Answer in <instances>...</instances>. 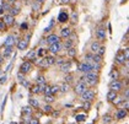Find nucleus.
Listing matches in <instances>:
<instances>
[{
    "instance_id": "obj_1",
    "label": "nucleus",
    "mask_w": 129,
    "mask_h": 124,
    "mask_svg": "<svg viewBox=\"0 0 129 124\" xmlns=\"http://www.w3.org/2000/svg\"><path fill=\"white\" fill-rule=\"evenodd\" d=\"M82 81H85L86 84H89L91 86H95L99 81V75L96 74V71H89L85 74V76L81 79Z\"/></svg>"
},
{
    "instance_id": "obj_2",
    "label": "nucleus",
    "mask_w": 129,
    "mask_h": 124,
    "mask_svg": "<svg viewBox=\"0 0 129 124\" xmlns=\"http://www.w3.org/2000/svg\"><path fill=\"white\" fill-rule=\"evenodd\" d=\"M81 98H82V101H92L93 98H95V92L92 91V90H86V91H84L82 94H81Z\"/></svg>"
},
{
    "instance_id": "obj_3",
    "label": "nucleus",
    "mask_w": 129,
    "mask_h": 124,
    "mask_svg": "<svg viewBox=\"0 0 129 124\" xmlns=\"http://www.w3.org/2000/svg\"><path fill=\"white\" fill-rule=\"evenodd\" d=\"M87 90V86H86V82L85 81H82V80H80L79 82H78V85L75 86V94L76 95H81L84 91H86Z\"/></svg>"
},
{
    "instance_id": "obj_4",
    "label": "nucleus",
    "mask_w": 129,
    "mask_h": 124,
    "mask_svg": "<svg viewBox=\"0 0 129 124\" xmlns=\"http://www.w3.org/2000/svg\"><path fill=\"white\" fill-rule=\"evenodd\" d=\"M31 70H32V63H31L30 60H26V61H23V63L21 64V67H20L21 73L27 74V73H30Z\"/></svg>"
},
{
    "instance_id": "obj_5",
    "label": "nucleus",
    "mask_w": 129,
    "mask_h": 124,
    "mask_svg": "<svg viewBox=\"0 0 129 124\" xmlns=\"http://www.w3.org/2000/svg\"><path fill=\"white\" fill-rule=\"evenodd\" d=\"M61 48H63L61 42H57V43H52L49 46L48 50H50V53H53V54H57V53H59L60 50H61Z\"/></svg>"
},
{
    "instance_id": "obj_6",
    "label": "nucleus",
    "mask_w": 129,
    "mask_h": 124,
    "mask_svg": "<svg viewBox=\"0 0 129 124\" xmlns=\"http://www.w3.org/2000/svg\"><path fill=\"white\" fill-rule=\"evenodd\" d=\"M122 87H123V84H122L120 81H118L117 79H116V80H113V81L109 84V88H111V90H113V91H116V92L120 91V90H122Z\"/></svg>"
},
{
    "instance_id": "obj_7",
    "label": "nucleus",
    "mask_w": 129,
    "mask_h": 124,
    "mask_svg": "<svg viewBox=\"0 0 129 124\" xmlns=\"http://www.w3.org/2000/svg\"><path fill=\"white\" fill-rule=\"evenodd\" d=\"M78 70L81 71V73H84V74H86V73H89V71H92V69H91V64L89 63H80L79 67H78Z\"/></svg>"
},
{
    "instance_id": "obj_8",
    "label": "nucleus",
    "mask_w": 129,
    "mask_h": 124,
    "mask_svg": "<svg viewBox=\"0 0 129 124\" xmlns=\"http://www.w3.org/2000/svg\"><path fill=\"white\" fill-rule=\"evenodd\" d=\"M3 21L5 22L6 26H12V25L15 23V19H14V16L10 15V14H5V15L3 16Z\"/></svg>"
},
{
    "instance_id": "obj_9",
    "label": "nucleus",
    "mask_w": 129,
    "mask_h": 124,
    "mask_svg": "<svg viewBox=\"0 0 129 124\" xmlns=\"http://www.w3.org/2000/svg\"><path fill=\"white\" fill-rule=\"evenodd\" d=\"M16 42H17L16 36L15 35H10V36L6 37L5 42H4V46H14V44H16Z\"/></svg>"
},
{
    "instance_id": "obj_10",
    "label": "nucleus",
    "mask_w": 129,
    "mask_h": 124,
    "mask_svg": "<svg viewBox=\"0 0 129 124\" xmlns=\"http://www.w3.org/2000/svg\"><path fill=\"white\" fill-rule=\"evenodd\" d=\"M127 115H128V111L124 109V108H120V109L117 111V113H116V118H117V119H124Z\"/></svg>"
},
{
    "instance_id": "obj_11",
    "label": "nucleus",
    "mask_w": 129,
    "mask_h": 124,
    "mask_svg": "<svg viewBox=\"0 0 129 124\" xmlns=\"http://www.w3.org/2000/svg\"><path fill=\"white\" fill-rule=\"evenodd\" d=\"M10 3H8L6 0H3L1 1V8H0V14H5L6 11L10 10Z\"/></svg>"
},
{
    "instance_id": "obj_12",
    "label": "nucleus",
    "mask_w": 129,
    "mask_h": 124,
    "mask_svg": "<svg viewBox=\"0 0 129 124\" xmlns=\"http://www.w3.org/2000/svg\"><path fill=\"white\" fill-rule=\"evenodd\" d=\"M96 37H97L99 41H105V39H106V29L99 28L96 31Z\"/></svg>"
},
{
    "instance_id": "obj_13",
    "label": "nucleus",
    "mask_w": 129,
    "mask_h": 124,
    "mask_svg": "<svg viewBox=\"0 0 129 124\" xmlns=\"http://www.w3.org/2000/svg\"><path fill=\"white\" fill-rule=\"evenodd\" d=\"M127 61V59L124 57V54H123V52H119L116 54V63L117 64H124Z\"/></svg>"
},
{
    "instance_id": "obj_14",
    "label": "nucleus",
    "mask_w": 129,
    "mask_h": 124,
    "mask_svg": "<svg viewBox=\"0 0 129 124\" xmlns=\"http://www.w3.org/2000/svg\"><path fill=\"white\" fill-rule=\"evenodd\" d=\"M16 44H17V48L20 49V50H25L27 46H28V42L26 41V39H19L17 42H16Z\"/></svg>"
},
{
    "instance_id": "obj_15",
    "label": "nucleus",
    "mask_w": 129,
    "mask_h": 124,
    "mask_svg": "<svg viewBox=\"0 0 129 124\" xmlns=\"http://www.w3.org/2000/svg\"><path fill=\"white\" fill-rule=\"evenodd\" d=\"M49 44H52V43H57V42H60V37L59 36H57V35H49L48 37H47V39H46Z\"/></svg>"
},
{
    "instance_id": "obj_16",
    "label": "nucleus",
    "mask_w": 129,
    "mask_h": 124,
    "mask_svg": "<svg viewBox=\"0 0 129 124\" xmlns=\"http://www.w3.org/2000/svg\"><path fill=\"white\" fill-rule=\"evenodd\" d=\"M70 68H71V63H70V61H67V60H65L63 64H60V70L64 71V73H69Z\"/></svg>"
},
{
    "instance_id": "obj_17",
    "label": "nucleus",
    "mask_w": 129,
    "mask_h": 124,
    "mask_svg": "<svg viewBox=\"0 0 129 124\" xmlns=\"http://www.w3.org/2000/svg\"><path fill=\"white\" fill-rule=\"evenodd\" d=\"M68 20H69V16H68V14H67V12H64V11H61L59 15H58V21L61 22V23H65Z\"/></svg>"
},
{
    "instance_id": "obj_18",
    "label": "nucleus",
    "mask_w": 129,
    "mask_h": 124,
    "mask_svg": "<svg viewBox=\"0 0 129 124\" xmlns=\"http://www.w3.org/2000/svg\"><path fill=\"white\" fill-rule=\"evenodd\" d=\"M70 33H71V29H70L69 27H64V28H61V31H60V37L68 38L70 36Z\"/></svg>"
},
{
    "instance_id": "obj_19",
    "label": "nucleus",
    "mask_w": 129,
    "mask_h": 124,
    "mask_svg": "<svg viewBox=\"0 0 129 124\" xmlns=\"http://www.w3.org/2000/svg\"><path fill=\"white\" fill-rule=\"evenodd\" d=\"M116 98H117V92H116V91H113V90H109L108 94H107V101L113 102Z\"/></svg>"
},
{
    "instance_id": "obj_20",
    "label": "nucleus",
    "mask_w": 129,
    "mask_h": 124,
    "mask_svg": "<svg viewBox=\"0 0 129 124\" xmlns=\"http://www.w3.org/2000/svg\"><path fill=\"white\" fill-rule=\"evenodd\" d=\"M12 54V46H5V49H4V55L3 57L6 58V57H10Z\"/></svg>"
},
{
    "instance_id": "obj_21",
    "label": "nucleus",
    "mask_w": 129,
    "mask_h": 124,
    "mask_svg": "<svg viewBox=\"0 0 129 124\" xmlns=\"http://www.w3.org/2000/svg\"><path fill=\"white\" fill-rule=\"evenodd\" d=\"M100 47H101V44L99 43V41L92 42V43H91V50H92V53H97V50L100 49Z\"/></svg>"
},
{
    "instance_id": "obj_22",
    "label": "nucleus",
    "mask_w": 129,
    "mask_h": 124,
    "mask_svg": "<svg viewBox=\"0 0 129 124\" xmlns=\"http://www.w3.org/2000/svg\"><path fill=\"white\" fill-rule=\"evenodd\" d=\"M35 58H37V52H36V50H30V52L27 53V55H26V59H27V60H33Z\"/></svg>"
},
{
    "instance_id": "obj_23",
    "label": "nucleus",
    "mask_w": 129,
    "mask_h": 124,
    "mask_svg": "<svg viewBox=\"0 0 129 124\" xmlns=\"http://www.w3.org/2000/svg\"><path fill=\"white\" fill-rule=\"evenodd\" d=\"M44 59H46V61H47L48 67H50V65H54V64H55V58H54V57L46 55V57H44Z\"/></svg>"
},
{
    "instance_id": "obj_24",
    "label": "nucleus",
    "mask_w": 129,
    "mask_h": 124,
    "mask_svg": "<svg viewBox=\"0 0 129 124\" xmlns=\"http://www.w3.org/2000/svg\"><path fill=\"white\" fill-rule=\"evenodd\" d=\"M9 14H10V15H12V16L19 15V14H20V8H16V6L10 8V10H9Z\"/></svg>"
},
{
    "instance_id": "obj_25",
    "label": "nucleus",
    "mask_w": 129,
    "mask_h": 124,
    "mask_svg": "<svg viewBox=\"0 0 129 124\" xmlns=\"http://www.w3.org/2000/svg\"><path fill=\"white\" fill-rule=\"evenodd\" d=\"M30 106L32 108H38L40 107V102L36 98H30Z\"/></svg>"
},
{
    "instance_id": "obj_26",
    "label": "nucleus",
    "mask_w": 129,
    "mask_h": 124,
    "mask_svg": "<svg viewBox=\"0 0 129 124\" xmlns=\"http://www.w3.org/2000/svg\"><path fill=\"white\" fill-rule=\"evenodd\" d=\"M22 113L23 114H27V115H31L32 114V107L31 106H26L22 108Z\"/></svg>"
},
{
    "instance_id": "obj_27",
    "label": "nucleus",
    "mask_w": 129,
    "mask_h": 124,
    "mask_svg": "<svg viewBox=\"0 0 129 124\" xmlns=\"http://www.w3.org/2000/svg\"><path fill=\"white\" fill-rule=\"evenodd\" d=\"M69 88H70V86H69V84H67V82H64L63 85L59 86V90L61 91V92H68Z\"/></svg>"
},
{
    "instance_id": "obj_28",
    "label": "nucleus",
    "mask_w": 129,
    "mask_h": 124,
    "mask_svg": "<svg viewBox=\"0 0 129 124\" xmlns=\"http://www.w3.org/2000/svg\"><path fill=\"white\" fill-rule=\"evenodd\" d=\"M36 82H37V85H42V84H46V77L43 76V75H40V76H37V79H36Z\"/></svg>"
},
{
    "instance_id": "obj_29",
    "label": "nucleus",
    "mask_w": 129,
    "mask_h": 124,
    "mask_svg": "<svg viewBox=\"0 0 129 124\" xmlns=\"http://www.w3.org/2000/svg\"><path fill=\"white\" fill-rule=\"evenodd\" d=\"M68 50V55L69 57H71V58H74L75 55H76V49L74 47H71V48H69V49H67Z\"/></svg>"
},
{
    "instance_id": "obj_30",
    "label": "nucleus",
    "mask_w": 129,
    "mask_h": 124,
    "mask_svg": "<svg viewBox=\"0 0 129 124\" xmlns=\"http://www.w3.org/2000/svg\"><path fill=\"white\" fill-rule=\"evenodd\" d=\"M73 46H74V42H73L71 39H69V38L64 42V47H65V49H69V48H71Z\"/></svg>"
},
{
    "instance_id": "obj_31",
    "label": "nucleus",
    "mask_w": 129,
    "mask_h": 124,
    "mask_svg": "<svg viewBox=\"0 0 129 124\" xmlns=\"http://www.w3.org/2000/svg\"><path fill=\"white\" fill-rule=\"evenodd\" d=\"M46 55H47V49H44V48L38 49V52H37V57H46Z\"/></svg>"
},
{
    "instance_id": "obj_32",
    "label": "nucleus",
    "mask_w": 129,
    "mask_h": 124,
    "mask_svg": "<svg viewBox=\"0 0 129 124\" xmlns=\"http://www.w3.org/2000/svg\"><path fill=\"white\" fill-rule=\"evenodd\" d=\"M59 92V86L58 85H54V86H50V94L52 95H55Z\"/></svg>"
},
{
    "instance_id": "obj_33",
    "label": "nucleus",
    "mask_w": 129,
    "mask_h": 124,
    "mask_svg": "<svg viewBox=\"0 0 129 124\" xmlns=\"http://www.w3.org/2000/svg\"><path fill=\"white\" fill-rule=\"evenodd\" d=\"M76 21H78V14L74 11V12L71 14V16H70V22H71V23H76Z\"/></svg>"
},
{
    "instance_id": "obj_34",
    "label": "nucleus",
    "mask_w": 129,
    "mask_h": 124,
    "mask_svg": "<svg viewBox=\"0 0 129 124\" xmlns=\"http://www.w3.org/2000/svg\"><path fill=\"white\" fill-rule=\"evenodd\" d=\"M44 101L47 102V103H50V102H53L54 101V95H46V97H44Z\"/></svg>"
},
{
    "instance_id": "obj_35",
    "label": "nucleus",
    "mask_w": 129,
    "mask_h": 124,
    "mask_svg": "<svg viewBox=\"0 0 129 124\" xmlns=\"http://www.w3.org/2000/svg\"><path fill=\"white\" fill-rule=\"evenodd\" d=\"M20 84H21V85H22V86H23V87H26V88H30V87H31L30 81H27L26 79H23V80H21V81H20Z\"/></svg>"
},
{
    "instance_id": "obj_36",
    "label": "nucleus",
    "mask_w": 129,
    "mask_h": 124,
    "mask_svg": "<svg viewBox=\"0 0 129 124\" xmlns=\"http://www.w3.org/2000/svg\"><path fill=\"white\" fill-rule=\"evenodd\" d=\"M53 26H54V19H52V20H50L49 25H48V26L46 27V29H44V32H46V33H47V32H49L50 29L53 28Z\"/></svg>"
},
{
    "instance_id": "obj_37",
    "label": "nucleus",
    "mask_w": 129,
    "mask_h": 124,
    "mask_svg": "<svg viewBox=\"0 0 129 124\" xmlns=\"http://www.w3.org/2000/svg\"><path fill=\"white\" fill-rule=\"evenodd\" d=\"M75 119H76V122H85V120H86V115L78 114L76 117H75Z\"/></svg>"
},
{
    "instance_id": "obj_38",
    "label": "nucleus",
    "mask_w": 129,
    "mask_h": 124,
    "mask_svg": "<svg viewBox=\"0 0 129 124\" xmlns=\"http://www.w3.org/2000/svg\"><path fill=\"white\" fill-rule=\"evenodd\" d=\"M52 111H53V108L49 105H46L43 107V113H52Z\"/></svg>"
},
{
    "instance_id": "obj_39",
    "label": "nucleus",
    "mask_w": 129,
    "mask_h": 124,
    "mask_svg": "<svg viewBox=\"0 0 129 124\" xmlns=\"http://www.w3.org/2000/svg\"><path fill=\"white\" fill-rule=\"evenodd\" d=\"M73 79H74V76H73V75H70V74H68V75H65V76H64V82L69 84V82L73 81Z\"/></svg>"
},
{
    "instance_id": "obj_40",
    "label": "nucleus",
    "mask_w": 129,
    "mask_h": 124,
    "mask_svg": "<svg viewBox=\"0 0 129 124\" xmlns=\"http://www.w3.org/2000/svg\"><path fill=\"white\" fill-rule=\"evenodd\" d=\"M31 91H32V94H40V92H41V90H40V85L32 86V87H31Z\"/></svg>"
},
{
    "instance_id": "obj_41",
    "label": "nucleus",
    "mask_w": 129,
    "mask_h": 124,
    "mask_svg": "<svg viewBox=\"0 0 129 124\" xmlns=\"http://www.w3.org/2000/svg\"><path fill=\"white\" fill-rule=\"evenodd\" d=\"M32 9H33V11H40L41 4L40 3H37V1H35V3H33V5H32Z\"/></svg>"
},
{
    "instance_id": "obj_42",
    "label": "nucleus",
    "mask_w": 129,
    "mask_h": 124,
    "mask_svg": "<svg viewBox=\"0 0 129 124\" xmlns=\"http://www.w3.org/2000/svg\"><path fill=\"white\" fill-rule=\"evenodd\" d=\"M6 25H5V22L3 21V20H0V32H4L5 29H6Z\"/></svg>"
},
{
    "instance_id": "obj_43",
    "label": "nucleus",
    "mask_w": 129,
    "mask_h": 124,
    "mask_svg": "<svg viewBox=\"0 0 129 124\" xmlns=\"http://www.w3.org/2000/svg\"><path fill=\"white\" fill-rule=\"evenodd\" d=\"M102 122H103V123H112V118H111L109 115H105Z\"/></svg>"
},
{
    "instance_id": "obj_44",
    "label": "nucleus",
    "mask_w": 129,
    "mask_h": 124,
    "mask_svg": "<svg viewBox=\"0 0 129 124\" xmlns=\"http://www.w3.org/2000/svg\"><path fill=\"white\" fill-rule=\"evenodd\" d=\"M105 52H106V48H105V47H100V49L97 50V54L102 57V55L105 54Z\"/></svg>"
},
{
    "instance_id": "obj_45",
    "label": "nucleus",
    "mask_w": 129,
    "mask_h": 124,
    "mask_svg": "<svg viewBox=\"0 0 129 124\" xmlns=\"http://www.w3.org/2000/svg\"><path fill=\"white\" fill-rule=\"evenodd\" d=\"M90 108H91V102H90V101H85V105H84V109L89 111Z\"/></svg>"
},
{
    "instance_id": "obj_46",
    "label": "nucleus",
    "mask_w": 129,
    "mask_h": 124,
    "mask_svg": "<svg viewBox=\"0 0 129 124\" xmlns=\"http://www.w3.org/2000/svg\"><path fill=\"white\" fill-rule=\"evenodd\" d=\"M68 38L71 39V41H73V42L75 43V42H76V38H78V37H76V35H75V33H73V32H71V33H70V36L68 37Z\"/></svg>"
},
{
    "instance_id": "obj_47",
    "label": "nucleus",
    "mask_w": 129,
    "mask_h": 124,
    "mask_svg": "<svg viewBox=\"0 0 129 124\" xmlns=\"http://www.w3.org/2000/svg\"><path fill=\"white\" fill-rule=\"evenodd\" d=\"M43 92H44V95H50V86H47L44 87V90H43Z\"/></svg>"
},
{
    "instance_id": "obj_48",
    "label": "nucleus",
    "mask_w": 129,
    "mask_h": 124,
    "mask_svg": "<svg viewBox=\"0 0 129 124\" xmlns=\"http://www.w3.org/2000/svg\"><path fill=\"white\" fill-rule=\"evenodd\" d=\"M17 79H19V81H21V80H23L25 79V74L23 73H17Z\"/></svg>"
},
{
    "instance_id": "obj_49",
    "label": "nucleus",
    "mask_w": 129,
    "mask_h": 124,
    "mask_svg": "<svg viewBox=\"0 0 129 124\" xmlns=\"http://www.w3.org/2000/svg\"><path fill=\"white\" fill-rule=\"evenodd\" d=\"M6 79H8L6 75H4V76L0 77V85H1V84H5V82H6Z\"/></svg>"
},
{
    "instance_id": "obj_50",
    "label": "nucleus",
    "mask_w": 129,
    "mask_h": 124,
    "mask_svg": "<svg viewBox=\"0 0 129 124\" xmlns=\"http://www.w3.org/2000/svg\"><path fill=\"white\" fill-rule=\"evenodd\" d=\"M28 28V25L26 23V22H23L22 25H21V29H27Z\"/></svg>"
},
{
    "instance_id": "obj_51",
    "label": "nucleus",
    "mask_w": 129,
    "mask_h": 124,
    "mask_svg": "<svg viewBox=\"0 0 129 124\" xmlns=\"http://www.w3.org/2000/svg\"><path fill=\"white\" fill-rule=\"evenodd\" d=\"M31 120V115H27L26 118H25V120H23V123H30Z\"/></svg>"
},
{
    "instance_id": "obj_52",
    "label": "nucleus",
    "mask_w": 129,
    "mask_h": 124,
    "mask_svg": "<svg viewBox=\"0 0 129 124\" xmlns=\"http://www.w3.org/2000/svg\"><path fill=\"white\" fill-rule=\"evenodd\" d=\"M128 94H129L128 88H125V91L123 92V95H124V97H125V100H128Z\"/></svg>"
},
{
    "instance_id": "obj_53",
    "label": "nucleus",
    "mask_w": 129,
    "mask_h": 124,
    "mask_svg": "<svg viewBox=\"0 0 129 124\" xmlns=\"http://www.w3.org/2000/svg\"><path fill=\"white\" fill-rule=\"evenodd\" d=\"M30 123L31 124H38V119H32V118H31Z\"/></svg>"
},
{
    "instance_id": "obj_54",
    "label": "nucleus",
    "mask_w": 129,
    "mask_h": 124,
    "mask_svg": "<svg viewBox=\"0 0 129 124\" xmlns=\"http://www.w3.org/2000/svg\"><path fill=\"white\" fill-rule=\"evenodd\" d=\"M111 75H112V77H113V80H116V79L118 77V73H112Z\"/></svg>"
},
{
    "instance_id": "obj_55",
    "label": "nucleus",
    "mask_w": 129,
    "mask_h": 124,
    "mask_svg": "<svg viewBox=\"0 0 129 124\" xmlns=\"http://www.w3.org/2000/svg\"><path fill=\"white\" fill-rule=\"evenodd\" d=\"M6 100H8V98H5V100L3 101V105H1V111H4V108H5V103H6Z\"/></svg>"
},
{
    "instance_id": "obj_56",
    "label": "nucleus",
    "mask_w": 129,
    "mask_h": 124,
    "mask_svg": "<svg viewBox=\"0 0 129 124\" xmlns=\"http://www.w3.org/2000/svg\"><path fill=\"white\" fill-rule=\"evenodd\" d=\"M11 67H12V64H11V63H10V64H9V67L6 68V70H5V71H9V70H10V69H11Z\"/></svg>"
},
{
    "instance_id": "obj_57",
    "label": "nucleus",
    "mask_w": 129,
    "mask_h": 124,
    "mask_svg": "<svg viewBox=\"0 0 129 124\" xmlns=\"http://www.w3.org/2000/svg\"><path fill=\"white\" fill-rule=\"evenodd\" d=\"M60 1H61V3H63V4H67V3H69L70 0H60Z\"/></svg>"
},
{
    "instance_id": "obj_58",
    "label": "nucleus",
    "mask_w": 129,
    "mask_h": 124,
    "mask_svg": "<svg viewBox=\"0 0 129 124\" xmlns=\"http://www.w3.org/2000/svg\"><path fill=\"white\" fill-rule=\"evenodd\" d=\"M3 61H4V57L0 55V64H3Z\"/></svg>"
},
{
    "instance_id": "obj_59",
    "label": "nucleus",
    "mask_w": 129,
    "mask_h": 124,
    "mask_svg": "<svg viewBox=\"0 0 129 124\" xmlns=\"http://www.w3.org/2000/svg\"><path fill=\"white\" fill-rule=\"evenodd\" d=\"M36 1H37V3H40V4H43L46 0H36Z\"/></svg>"
},
{
    "instance_id": "obj_60",
    "label": "nucleus",
    "mask_w": 129,
    "mask_h": 124,
    "mask_svg": "<svg viewBox=\"0 0 129 124\" xmlns=\"http://www.w3.org/2000/svg\"><path fill=\"white\" fill-rule=\"evenodd\" d=\"M111 29H112V27H111V23H109V25H108V31H109V32H112Z\"/></svg>"
},
{
    "instance_id": "obj_61",
    "label": "nucleus",
    "mask_w": 129,
    "mask_h": 124,
    "mask_svg": "<svg viewBox=\"0 0 129 124\" xmlns=\"http://www.w3.org/2000/svg\"><path fill=\"white\" fill-rule=\"evenodd\" d=\"M8 3H10V4H12V3H15V0H8Z\"/></svg>"
},
{
    "instance_id": "obj_62",
    "label": "nucleus",
    "mask_w": 129,
    "mask_h": 124,
    "mask_svg": "<svg viewBox=\"0 0 129 124\" xmlns=\"http://www.w3.org/2000/svg\"><path fill=\"white\" fill-rule=\"evenodd\" d=\"M1 74H3V71H1V69H0V76H1Z\"/></svg>"
},
{
    "instance_id": "obj_63",
    "label": "nucleus",
    "mask_w": 129,
    "mask_h": 124,
    "mask_svg": "<svg viewBox=\"0 0 129 124\" xmlns=\"http://www.w3.org/2000/svg\"><path fill=\"white\" fill-rule=\"evenodd\" d=\"M105 1H107V3H108V1H111V0H105Z\"/></svg>"
}]
</instances>
